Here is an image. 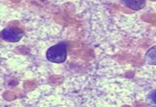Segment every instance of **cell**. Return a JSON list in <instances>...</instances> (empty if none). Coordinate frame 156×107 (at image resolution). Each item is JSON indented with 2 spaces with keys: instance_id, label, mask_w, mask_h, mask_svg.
<instances>
[{
  "instance_id": "cell-1",
  "label": "cell",
  "mask_w": 156,
  "mask_h": 107,
  "mask_svg": "<svg viewBox=\"0 0 156 107\" xmlns=\"http://www.w3.org/2000/svg\"><path fill=\"white\" fill-rule=\"evenodd\" d=\"M46 58L48 61L55 63H62L67 58V50L64 45H56L51 48L46 52Z\"/></svg>"
},
{
  "instance_id": "cell-2",
  "label": "cell",
  "mask_w": 156,
  "mask_h": 107,
  "mask_svg": "<svg viewBox=\"0 0 156 107\" xmlns=\"http://www.w3.org/2000/svg\"><path fill=\"white\" fill-rule=\"evenodd\" d=\"M23 31L17 28H8L2 31L3 39L8 42H17L23 37Z\"/></svg>"
},
{
  "instance_id": "cell-3",
  "label": "cell",
  "mask_w": 156,
  "mask_h": 107,
  "mask_svg": "<svg viewBox=\"0 0 156 107\" xmlns=\"http://www.w3.org/2000/svg\"><path fill=\"white\" fill-rule=\"evenodd\" d=\"M125 6L133 10L138 11L146 5V0H122Z\"/></svg>"
},
{
  "instance_id": "cell-4",
  "label": "cell",
  "mask_w": 156,
  "mask_h": 107,
  "mask_svg": "<svg viewBox=\"0 0 156 107\" xmlns=\"http://www.w3.org/2000/svg\"><path fill=\"white\" fill-rule=\"evenodd\" d=\"M146 61L149 65H156V46L147 51L146 55Z\"/></svg>"
},
{
  "instance_id": "cell-5",
  "label": "cell",
  "mask_w": 156,
  "mask_h": 107,
  "mask_svg": "<svg viewBox=\"0 0 156 107\" xmlns=\"http://www.w3.org/2000/svg\"><path fill=\"white\" fill-rule=\"evenodd\" d=\"M150 98H151V100H152L154 103L156 104V90H154V91L151 93V95H150Z\"/></svg>"
}]
</instances>
